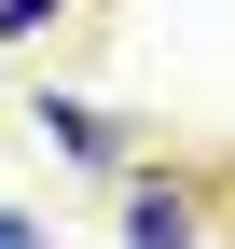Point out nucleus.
Segmentation results:
<instances>
[{
  "label": "nucleus",
  "instance_id": "obj_4",
  "mask_svg": "<svg viewBox=\"0 0 235 249\" xmlns=\"http://www.w3.org/2000/svg\"><path fill=\"white\" fill-rule=\"evenodd\" d=\"M0 249H42V222H28V208H0Z\"/></svg>",
  "mask_w": 235,
  "mask_h": 249
},
{
  "label": "nucleus",
  "instance_id": "obj_2",
  "mask_svg": "<svg viewBox=\"0 0 235 249\" xmlns=\"http://www.w3.org/2000/svg\"><path fill=\"white\" fill-rule=\"evenodd\" d=\"M42 139H55V152H83V166H97V152H111V124H97V111H69V97H42Z\"/></svg>",
  "mask_w": 235,
  "mask_h": 249
},
{
  "label": "nucleus",
  "instance_id": "obj_1",
  "mask_svg": "<svg viewBox=\"0 0 235 249\" xmlns=\"http://www.w3.org/2000/svg\"><path fill=\"white\" fill-rule=\"evenodd\" d=\"M125 249H194V194L138 180V194H125Z\"/></svg>",
  "mask_w": 235,
  "mask_h": 249
},
{
  "label": "nucleus",
  "instance_id": "obj_3",
  "mask_svg": "<svg viewBox=\"0 0 235 249\" xmlns=\"http://www.w3.org/2000/svg\"><path fill=\"white\" fill-rule=\"evenodd\" d=\"M55 14V0H0V42H28V28H42Z\"/></svg>",
  "mask_w": 235,
  "mask_h": 249
}]
</instances>
